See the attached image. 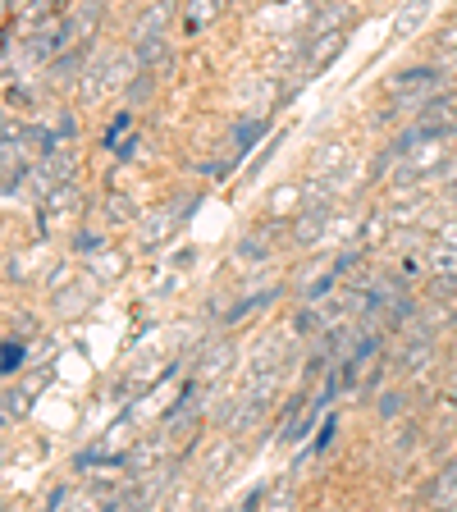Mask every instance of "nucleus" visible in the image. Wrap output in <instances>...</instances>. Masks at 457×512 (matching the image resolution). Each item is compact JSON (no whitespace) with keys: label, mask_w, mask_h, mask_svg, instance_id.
Listing matches in <instances>:
<instances>
[{"label":"nucleus","mask_w":457,"mask_h":512,"mask_svg":"<svg viewBox=\"0 0 457 512\" xmlns=\"http://www.w3.org/2000/svg\"><path fill=\"white\" fill-rule=\"evenodd\" d=\"M224 462H229V444H220V448H215V453H211V462H206V485H215V480H220L224 476Z\"/></svg>","instance_id":"f8f14e48"},{"label":"nucleus","mask_w":457,"mask_h":512,"mask_svg":"<svg viewBox=\"0 0 457 512\" xmlns=\"http://www.w3.org/2000/svg\"><path fill=\"white\" fill-rule=\"evenodd\" d=\"M51 5H55V0H28V10H23V19H28V23L46 19V14H51Z\"/></svg>","instance_id":"2eb2a0df"},{"label":"nucleus","mask_w":457,"mask_h":512,"mask_svg":"<svg viewBox=\"0 0 457 512\" xmlns=\"http://www.w3.org/2000/svg\"><path fill=\"white\" fill-rule=\"evenodd\" d=\"M430 5H435V0H407L403 10H398V19H394V37H398V42H403V37H412V32L426 23Z\"/></svg>","instance_id":"39448f33"},{"label":"nucleus","mask_w":457,"mask_h":512,"mask_svg":"<svg viewBox=\"0 0 457 512\" xmlns=\"http://www.w3.org/2000/svg\"><path fill=\"white\" fill-rule=\"evenodd\" d=\"M83 55H87V46H78V51H64V55H55V60H51V78H55V83H69V78L78 74V64H83Z\"/></svg>","instance_id":"423d86ee"},{"label":"nucleus","mask_w":457,"mask_h":512,"mask_svg":"<svg viewBox=\"0 0 457 512\" xmlns=\"http://www.w3.org/2000/svg\"><path fill=\"white\" fill-rule=\"evenodd\" d=\"M224 0H192V10H188V28H197V23H211L215 14H220Z\"/></svg>","instance_id":"9d476101"},{"label":"nucleus","mask_w":457,"mask_h":512,"mask_svg":"<svg viewBox=\"0 0 457 512\" xmlns=\"http://www.w3.org/2000/svg\"><path fill=\"white\" fill-rule=\"evenodd\" d=\"M389 229V220H384V211H375L371 220H366V234H362V247H375L380 243V234Z\"/></svg>","instance_id":"ddd939ff"},{"label":"nucleus","mask_w":457,"mask_h":512,"mask_svg":"<svg viewBox=\"0 0 457 512\" xmlns=\"http://www.w3.org/2000/svg\"><path fill=\"white\" fill-rule=\"evenodd\" d=\"M435 83H439V69H412V74H398V78H389V92H394V96L416 92V96H421V101H426V96L435 92Z\"/></svg>","instance_id":"f03ea898"},{"label":"nucleus","mask_w":457,"mask_h":512,"mask_svg":"<svg viewBox=\"0 0 457 512\" xmlns=\"http://www.w3.org/2000/svg\"><path fill=\"white\" fill-rule=\"evenodd\" d=\"M14 366H23V348H14V343H5V371H14Z\"/></svg>","instance_id":"a211bd4d"},{"label":"nucleus","mask_w":457,"mask_h":512,"mask_svg":"<svg viewBox=\"0 0 457 512\" xmlns=\"http://www.w3.org/2000/svg\"><path fill=\"white\" fill-rule=\"evenodd\" d=\"M325 220H330V211H325V206H307V211H302L298 215V224H293V238H298V243L302 247H307V243H316V238L320 234H325Z\"/></svg>","instance_id":"20e7f679"},{"label":"nucleus","mask_w":457,"mask_h":512,"mask_svg":"<svg viewBox=\"0 0 457 512\" xmlns=\"http://www.w3.org/2000/svg\"><path fill=\"white\" fill-rule=\"evenodd\" d=\"M435 503H439V508H453V503H457V467H448L444 476H439V485H435Z\"/></svg>","instance_id":"6e6552de"},{"label":"nucleus","mask_w":457,"mask_h":512,"mask_svg":"<svg viewBox=\"0 0 457 512\" xmlns=\"http://www.w3.org/2000/svg\"><path fill=\"white\" fill-rule=\"evenodd\" d=\"M430 266H435L439 270V275H457V252H453V247H435V256H430Z\"/></svg>","instance_id":"9b49d317"},{"label":"nucleus","mask_w":457,"mask_h":512,"mask_svg":"<svg viewBox=\"0 0 457 512\" xmlns=\"http://www.w3.org/2000/svg\"><path fill=\"white\" fill-rule=\"evenodd\" d=\"M138 64H160V60H170V51H165V42H160V37H142L138 42Z\"/></svg>","instance_id":"0eeeda50"},{"label":"nucleus","mask_w":457,"mask_h":512,"mask_svg":"<svg viewBox=\"0 0 457 512\" xmlns=\"http://www.w3.org/2000/svg\"><path fill=\"white\" fill-rule=\"evenodd\" d=\"M229 357H234V348L229 343H220V348L206 352V362H202V380H211V375H220L224 366H229Z\"/></svg>","instance_id":"1a4fd4ad"},{"label":"nucleus","mask_w":457,"mask_h":512,"mask_svg":"<svg viewBox=\"0 0 457 512\" xmlns=\"http://www.w3.org/2000/svg\"><path fill=\"white\" fill-rule=\"evenodd\" d=\"M339 160H343V147H339V142H334V147H325V151H320V156H316V170H334Z\"/></svg>","instance_id":"4468645a"},{"label":"nucleus","mask_w":457,"mask_h":512,"mask_svg":"<svg viewBox=\"0 0 457 512\" xmlns=\"http://www.w3.org/2000/svg\"><path fill=\"white\" fill-rule=\"evenodd\" d=\"M343 42H348V28H330V32H316V46L307 51V74H320L325 64L334 60V55L343 51Z\"/></svg>","instance_id":"f257e3e1"},{"label":"nucleus","mask_w":457,"mask_h":512,"mask_svg":"<svg viewBox=\"0 0 457 512\" xmlns=\"http://www.w3.org/2000/svg\"><path fill=\"white\" fill-rule=\"evenodd\" d=\"M110 220H133V202H124V197H110Z\"/></svg>","instance_id":"dca6fc26"},{"label":"nucleus","mask_w":457,"mask_h":512,"mask_svg":"<svg viewBox=\"0 0 457 512\" xmlns=\"http://www.w3.org/2000/svg\"><path fill=\"white\" fill-rule=\"evenodd\" d=\"M380 412H384V416H394V412H398V398H394V394L380 398Z\"/></svg>","instance_id":"412c9836"},{"label":"nucleus","mask_w":457,"mask_h":512,"mask_svg":"<svg viewBox=\"0 0 457 512\" xmlns=\"http://www.w3.org/2000/svg\"><path fill=\"white\" fill-rule=\"evenodd\" d=\"M444 46H457V14L448 19V32H444Z\"/></svg>","instance_id":"aec40b11"},{"label":"nucleus","mask_w":457,"mask_h":512,"mask_svg":"<svg viewBox=\"0 0 457 512\" xmlns=\"http://www.w3.org/2000/svg\"><path fill=\"white\" fill-rule=\"evenodd\" d=\"M170 19H174V0H156V5L138 19V28H133V42H142V37H160Z\"/></svg>","instance_id":"7ed1b4c3"},{"label":"nucleus","mask_w":457,"mask_h":512,"mask_svg":"<svg viewBox=\"0 0 457 512\" xmlns=\"http://www.w3.org/2000/svg\"><path fill=\"white\" fill-rule=\"evenodd\" d=\"M147 78H138V83H133V92H128V101H142V96H147Z\"/></svg>","instance_id":"6ab92c4d"},{"label":"nucleus","mask_w":457,"mask_h":512,"mask_svg":"<svg viewBox=\"0 0 457 512\" xmlns=\"http://www.w3.org/2000/svg\"><path fill=\"white\" fill-rule=\"evenodd\" d=\"M256 133H261V124H247L243 133H238V156H247V151H252V138Z\"/></svg>","instance_id":"f3484780"}]
</instances>
